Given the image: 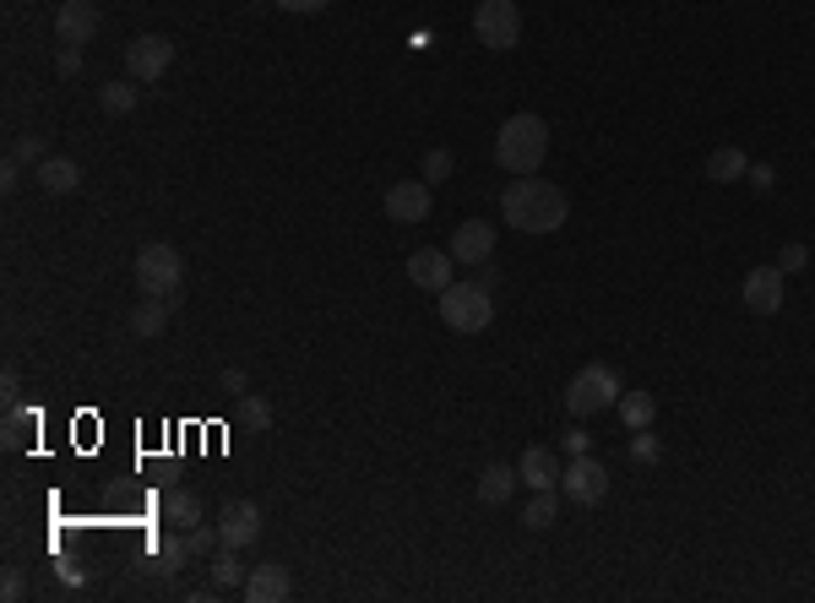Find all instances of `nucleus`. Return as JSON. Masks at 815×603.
Segmentation results:
<instances>
[{
    "label": "nucleus",
    "mask_w": 815,
    "mask_h": 603,
    "mask_svg": "<svg viewBox=\"0 0 815 603\" xmlns=\"http://www.w3.org/2000/svg\"><path fill=\"white\" fill-rule=\"evenodd\" d=\"M441 321L452 332H485L489 321H494V294H489L485 283H452L441 294Z\"/></svg>",
    "instance_id": "20e7f679"
},
{
    "label": "nucleus",
    "mask_w": 815,
    "mask_h": 603,
    "mask_svg": "<svg viewBox=\"0 0 815 603\" xmlns=\"http://www.w3.org/2000/svg\"><path fill=\"white\" fill-rule=\"evenodd\" d=\"M620 392H626V386H620V375H615L609 364H587V370H577L571 386H566V414H571V419H593V414L615 408Z\"/></svg>",
    "instance_id": "7ed1b4c3"
},
{
    "label": "nucleus",
    "mask_w": 815,
    "mask_h": 603,
    "mask_svg": "<svg viewBox=\"0 0 815 603\" xmlns=\"http://www.w3.org/2000/svg\"><path fill=\"white\" fill-rule=\"evenodd\" d=\"M33 179L49 190V196H66V190H77L82 185V163L77 158H44V163H33Z\"/></svg>",
    "instance_id": "2eb2a0df"
},
{
    "label": "nucleus",
    "mask_w": 815,
    "mask_h": 603,
    "mask_svg": "<svg viewBox=\"0 0 815 603\" xmlns=\"http://www.w3.org/2000/svg\"><path fill=\"white\" fill-rule=\"evenodd\" d=\"M207 566H212V588H245V560L234 544H218L207 555Z\"/></svg>",
    "instance_id": "aec40b11"
},
{
    "label": "nucleus",
    "mask_w": 815,
    "mask_h": 603,
    "mask_svg": "<svg viewBox=\"0 0 815 603\" xmlns=\"http://www.w3.org/2000/svg\"><path fill=\"white\" fill-rule=\"evenodd\" d=\"M218 392H223V397H234V403H240V397H245V392H251V381H245V370H223V375H218Z\"/></svg>",
    "instance_id": "72a5a7b5"
},
{
    "label": "nucleus",
    "mask_w": 815,
    "mask_h": 603,
    "mask_svg": "<svg viewBox=\"0 0 815 603\" xmlns=\"http://www.w3.org/2000/svg\"><path fill=\"white\" fill-rule=\"evenodd\" d=\"M544 152H549V126L538 115H511L494 137V163L505 174H533L544 163Z\"/></svg>",
    "instance_id": "f03ea898"
},
{
    "label": "nucleus",
    "mask_w": 815,
    "mask_h": 603,
    "mask_svg": "<svg viewBox=\"0 0 815 603\" xmlns=\"http://www.w3.org/2000/svg\"><path fill=\"white\" fill-rule=\"evenodd\" d=\"M408 283L424 289V294H446V289L457 283L452 251H414V256H408Z\"/></svg>",
    "instance_id": "1a4fd4ad"
},
{
    "label": "nucleus",
    "mask_w": 815,
    "mask_h": 603,
    "mask_svg": "<svg viewBox=\"0 0 815 603\" xmlns=\"http://www.w3.org/2000/svg\"><path fill=\"white\" fill-rule=\"evenodd\" d=\"M745 169H750V158L734 148V142H729V148H718L712 158H707V179H718V185H729V179H745Z\"/></svg>",
    "instance_id": "b1692460"
},
{
    "label": "nucleus",
    "mask_w": 815,
    "mask_h": 603,
    "mask_svg": "<svg viewBox=\"0 0 815 603\" xmlns=\"http://www.w3.org/2000/svg\"><path fill=\"white\" fill-rule=\"evenodd\" d=\"M489 256H494V229H489L485 218H468V223H457V234H452V262L485 267Z\"/></svg>",
    "instance_id": "ddd939ff"
},
{
    "label": "nucleus",
    "mask_w": 815,
    "mask_h": 603,
    "mask_svg": "<svg viewBox=\"0 0 815 603\" xmlns=\"http://www.w3.org/2000/svg\"><path fill=\"white\" fill-rule=\"evenodd\" d=\"M560 489H566V500H577V506H598V500L609 495V473H604L593 456H571L566 473H560Z\"/></svg>",
    "instance_id": "6e6552de"
},
{
    "label": "nucleus",
    "mask_w": 815,
    "mask_h": 603,
    "mask_svg": "<svg viewBox=\"0 0 815 603\" xmlns=\"http://www.w3.org/2000/svg\"><path fill=\"white\" fill-rule=\"evenodd\" d=\"M22 593H27V582H22V577L11 571V577L0 582V599H5V603H16V599H22Z\"/></svg>",
    "instance_id": "58836bf2"
},
{
    "label": "nucleus",
    "mask_w": 815,
    "mask_h": 603,
    "mask_svg": "<svg viewBox=\"0 0 815 603\" xmlns=\"http://www.w3.org/2000/svg\"><path fill=\"white\" fill-rule=\"evenodd\" d=\"M98 5L93 0H60V11H55V38L60 44H93V33H98Z\"/></svg>",
    "instance_id": "9b49d317"
},
{
    "label": "nucleus",
    "mask_w": 815,
    "mask_h": 603,
    "mask_svg": "<svg viewBox=\"0 0 815 603\" xmlns=\"http://www.w3.org/2000/svg\"><path fill=\"white\" fill-rule=\"evenodd\" d=\"M251 603H283L289 599V571L283 566H256L245 571V588H240Z\"/></svg>",
    "instance_id": "f3484780"
},
{
    "label": "nucleus",
    "mask_w": 815,
    "mask_h": 603,
    "mask_svg": "<svg viewBox=\"0 0 815 603\" xmlns=\"http://www.w3.org/2000/svg\"><path fill=\"white\" fill-rule=\"evenodd\" d=\"M185 538V549H190V560H201V555H212L223 538H218V522H196V527H185L179 533Z\"/></svg>",
    "instance_id": "cd10ccee"
},
{
    "label": "nucleus",
    "mask_w": 815,
    "mask_h": 603,
    "mask_svg": "<svg viewBox=\"0 0 815 603\" xmlns=\"http://www.w3.org/2000/svg\"><path fill=\"white\" fill-rule=\"evenodd\" d=\"M620 419H626V430H652V419H657V397L652 392H620Z\"/></svg>",
    "instance_id": "5701e85b"
},
{
    "label": "nucleus",
    "mask_w": 815,
    "mask_h": 603,
    "mask_svg": "<svg viewBox=\"0 0 815 603\" xmlns=\"http://www.w3.org/2000/svg\"><path fill=\"white\" fill-rule=\"evenodd\" d=\"M33 436H38V414H33V408H22V403H5V425H0L5 452H22Z\"/></svg>",
    "instance_id": "a211bd4d"
},
{
    "label": "nucleus",
    "mask_w": 815,
    "mask_h": 603,
    "mask_svg": "<svg viewBox=\"0 0 815 603\" xmlns=\"http://www.w3.org/2000/svg\"><path fill=\"white\" fill-rule=\"evenodd\" d=\"M500 212H505L511 229H522V234H555V229L566 223L571 201H566L560 185H549V179H538V174H516V179L505 185V196H500Z\"/></svg>",
    "instance_id": "f257e3e1"
},
{
    "label": "nucleus",
    "mask_w": 815,
    "mask_h": 603,
    "mask_svg": "<svg viewBox=\"0 0 815 603\" xmlns=\"http://www.w3.org/2000/svg\"><path fill=\"white\" fill-rule=\"evenodd\" d=\"M159 511H163V522H174L179 533L201 522V500H196L190 489H168V495H163V500H159Z\"/></svg>",
    "instance_id": "4be33fe9"
},
{
    "label": "nucleus",
    "mask_w": 815,
    "mask_h": 603,
    "mask_svg": "<svg viewBox=\"0 0 815 603\" xmlns=\"http://www.w3.org/2000/svg\"><path fill=\"white\" fill-rule=\"evenodd\" d=\"M218 538L234 544V549H251V544L261 538V511H256V500H229V506L218 511Z\"/></svg>",
    "instance_id": "9d476101"
},
{
    "label": "nucleus",
    "mask_w": 815,
    "mask_h": 603,
    "mask_svg": "<svg viewBox=\"0 0 815 603\" xmlns=\"http://www.w3.org/2000/svg\"><path fill=\"white\" fill-rule=\"evenodd\" d=\"M98 104H104V115H131V109H137V88L104 82V88H98Z\"/></svg>",
    "instance_id": "bb28decb"
},
{
    "label": "nucleus",
    "mask_w": 815,
    "mask_h": 603,
    "mask_svg": "<svg viewBox=\"0 0 815 603\" xmlns=\"http://www.w3.org/2000/svg\"><path fill=\"white\" fill-rule=\"evenodd\" d=\"M516 484H522V473H516V467H505V462H489L485 473H479V500H485V506H505Z\"/></svg>",
    "instance_id": "6ab92c4d"
},
{
    "label": "nucleus",
    "mask_w": 815,
    "mask_h": 603,
    "mask_svg": "<svg viewBox=\"0 0 815 603\" xmlns=\"http://www.w3.org/2000/svg\"><path fill=\"white\" fill-rule=\"evenodd\" d=\"M386 218L392 223H424L430 218V185L424 179H397L386 190Z\"/></svg>",
    "instance_id": "f8f14e48"
},
{
    "label": "nucleus",
    "mask_w": 815,
    "mask_h": 603,
    "mask_svg": "<svg viewBox=\"0 0 815 603\" xmlns=\"http://www.w3.org/2000/svg\"><path fill=\"white\" fill-rule=\"evenodd\" d=\"M0 397H5V403H22V375H16V370L0 375Z\"/></svg>",
    "instance_id": "4c0bfd02"
},
{
    "label": "nucleus",
    "mask_w": 815,
    "mask_h": 603,
    "mask_svg": "<svg viewBox=\"0 0 815 603\" xmlns=\"http://www.w3.org/2000/svg\"><path fill=\"white\" fill-rule=\"evenodd\" d=\"M452 169H457V158L446 148H430L424 152V185H441V179H452Z\"/></svg>",
    "instance_id": "c756f323"
},
{
    "label": "nucleus",
    "mask_w": 815,
    "mask_h": 603,
    "mask_svg": "<svg viewBox=\"0 0 815 603\" xmlns=\"http://www.w3.org/2000/svg\"><path fill=\"white\" fill-rule=\"evenodd\" d=\"M137 283L142 294H159V300H174L179 283H185V262L174 245H142L137 251Z\"/></svg>",
    "instance_id": "39448f33"
},
{
    "label": "nucleus",
    "mask_w": 815,
    "mask_h": 603,
    "mask_svg": "<svg viewBox=\"0 0 815 603\" xmlns=\"http://www.w3.org/2000/svg\"><path fill=\"white\" fill-rule=\"evenodd\" d=\"M522 522H527L533 533L555 527V522H560V500H555V489H533V500L522 506Z\"/></svg>",
    "instance_id": "393cba45"
},
{
    "label": "nucleus",
    "mask_w": 815,
    "mask_h": 603,
    "mask_svg": "<svg viewBox=\"0 0 815 603\" xmlns=\"http://www.w3.org/2000/svg\"><path fill=\"white\" fill-rule=\"evenodd\" d=\"M168 315H174V300H159V294H148V300L131 310V332H137V337H159L163 326H168Z\"/></svg>",
    "instance_id": "412c9836"
},
{
    "label": "nucleus",
    "mask_w": 815,
    "mask_h": 603,
    "mask_svg": "<svg viewBox=\"0 0 815 603\" xmlns=\"http://www.w3.org/2000/svg\"><path fill=\"white\" fill-rule=\"evenodd\" d=\"M240 425L261 436V430H272V408H267L261 397H251V392H245V397H240Z\"/></svg>",
    "instance_id": "c85d7f7f"
},
{
    "label": "nucleus",
    "mask_w": 815,
    "mask_h": 603,
    "mask_svg": "<svg viewBox=\"0 0 815 603\" xmlns=\"http://www.w3.org/2000/svg\"><path fill=\"white\" fill-rule=\"evenodd\" d=\"M778 267H783V272H805V267H811V251H805L800 240H789V245L778 251Z\"/></svg>",
    "instance_id": "473e14b6"
},
{
    "label": "nucleus",
    "mask_w": 815,
    "mask_h": 603,
    "mask_svg": "<svg viewBox=\"0 0 815 603\" xmlns=\"http://www.w3.org/2000/svg\"><path fill=\"white\" fill-rule=\"evenodd\" d=\"M560 452L587 456V436H582V430H560Z\"/></svg>",
    "instance_id": "e433bc0d"
},
{
    "label": "nucleus",
    "mask_w": 815,
    "mask_h": 603,
    "mask_svg": "<svg viewBox=\"0 0 815 603\" xmlns=\"http://www.w3.org/2000/svg\"><path fill=\"white\" fill-rule=\"evenodd\" d=\"M190 560V549H185V538H163L159 533V544H153V571H163V577H174L179 566Z\"/></svg>",
    "instance_id": "a878e982"
},
{
    "label": "nucleus",
    "mask_w": 815,
    "mask_h": 603,
    "mask_svg": "<svg viewBox=\"0 0 815 603\" xmlns=\"http://www.w3.org/2000/svg\"><path fill=\"white\" fill-rule=\"evenodd\" d=\"M663 456V447H657V436H648V430H631V462H642V467H652Z\"/></svg>",
    "instance_id": "2f4dec72"
},
{
    "label": "nucleus",
    "mask_w": 815,
    "mask_h": 603,
    "mask_svg": "<svg viewBox=\"0 0 815 603\" xmlns=\"http://www.w3.org/2000/svg\"><path fill=\"white\" fill-rule=\"evenodd\" d=\"M745 304H750V315H778L783 310V267H756L745 278Z\"/></svg>",
    "instance_id": "4468645a"
},
{
    "label": "nucleus",
    "mask_w": 815,
    "mask_h": 603,
    "mask_svg": "<svg viewBox=\"0 0 815 603\" xmlns=\"http://www.w3.org/2000/svg\"><path fill=\"white\" fill-rule=\"evenodd\" d=\"M11 158H16V163H44L49 148H44V137H38V131H27V137H16V142H11Z\"/></svg>",
    "instance_id": "7c9ffc66"
},
{
    "label": "nucleus",
    "mask_w": 815,
    "mask_h": 603,
    "mask_svg": "<svg viewBox=\"0 0 815 603\" xmlns=\"http://www.w3.org/2000/svg\"><path fill=\"white\" fill-rule=\"evenodd\" d=\"M745 179H750L756 190H772V185H778V169H772V163H750V169H745Z\"/></svg>",
    "instance_id": "c9c22d12"
},
{
    "label": "nucleus",
    "mask_w": 815,
    "mask_h": 603,
    "mask_svg": "<svg viewBox=\"0 0 815 603\" xmlns=\"http://www.w3.org/2000/svg\"><path fill=\"white\" fill-rule=\"evenodd\" d=\"M55 66H60V77H77V71H82V49H77V44H60Z\"/></svg>",
    "instance_id": "f704fd0d"
},
{
    "label": "nucleus",
    "mask_w": 815,
    "mask_h": 603,
    "mask_svg": "<svg viewBox=\"0 0 815 603\" xmlns=\"http://www.w3.org/2000/svg\"><path fill=\"white\" fill-rule=\"evenodd\" d=\"M474 38H479L485 49H516V38H522V11H516V0H479V5H474Z\"/></svg>",
    "instance_id": "423d86ee"
},
{
    "label": "nucleus",
    "mask_w": 815,
    "mask_h": 603,
    "mask_svg": "<svg viewBox=\"0 0 815 603\" xmlns=\"http://www.w3.org/2000/svg\"><path fill=\"white\" fill-rule=\"evenodd\" d=\"M283 11H300V16H311V11H326L331 0H278Z\"/></svg>",
    "instance_id": "ea45409f"
},
{
    "label": "nucleus",
    "mask_w": 815,
    "mask_h": 603,
    "mask_svg": "<svg viewBox=\"0 0 815 603\" xmlns=\"http://www.w3.org/2000/svg\"><path fill=\"white\" fill-rule=\"evenodd\" d=\"M516 473H522V484H527V489H555L566 467L555 462V452H549V447H527V452H522V462H516Z\"/></svg>",
    "instance_id": "dca6fc26"
},
{
    "label": "nucleus",
    "mask_w": 815,
    "mask_h": 603,
    "mask_svg": "<svg viewBox=\"0 0 815 603\" xmlns=\"http://www.w3.org/2000/svg\"><path fill=\"white\" fill-rule=\"evenodd\" d=\"M168 66H174V44L163 33H142L126 44V77L131 82H159Z\"/></svg>",
    "instance_id": "0eeeda50"
}]
</instances>
